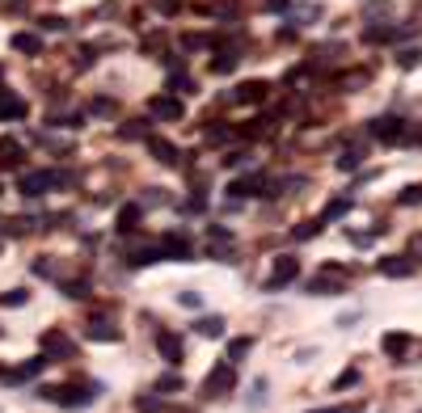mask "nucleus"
Wrapping results in <instances>:
<instances>
[{"mask_svg": "<svg viewBox=\"0 0 422 413\" xmlns=\"http://www.w3.org/2000/svg\"><path fill=\"white\" fill-rule=\"evenodd\" d=\"M42 397L55 401V405H63V409H80V405H93V401L101 397V384H89V388H80V384H59V388H42Z\"/></svg>", "mask_w": 422, "mask_h": 413, "instance_id": "f257e3e1", "label": "nucleus"}, {"mask_svg": "<svg viewBox=\"0 0 422 413\" xmlns=\"http://www.w3.org/2000/svg\"><path fill=\"white\" fill-rule=\"evenodd\" d=\"M300 279V258H292V253H279L275 258V266H271V274H266V283H262V291H283L287 283H296Z\"/></svg>", "mask_w": 422, "mask_h": 413, "instance_id": "f03ea898", "label": "nucleus"}, {"mask_svg": "<svg viewBox=\"0 0 422 413\" xmlns=\"http://www.w3.org/2000/svg\"><path fill=\"white\" fill-rule=\"evenodd\" d=\"M237 388V363H216L203 380V397H224Z\"/></svg>", "mask_w": 422, "mask_h": 413, "instance_id": "7ed1b4c3", "label": "nucleus"}, {"mask_svg": "<svg viewBox=\"0 0 422 413\" xmlns=\"http://www.w3.org/2000/svg\"><path fill=\"white\" fill-rule=\"evenodd\" d=\"M368 131H372L376 139H385V144H402V139L410 135V122H406V118H397V114H380V118H372V122H368Z\"/></svg>", "mask_w": 422, "mask_h": 413, "instance_id": "20e7f679", "label": "nucleus"}, {"mask_svg": "<svg viewBox=\"0 0 422 413\" xmlns=\"http://www.w3.org/2000/svg\"><path fill=\"white\" fill-rule=\"evenodd\" d=\"M55 186H63V177L55 173V169H34V173H21V194L30 198H38V194H46V190H55Z\"/></svg>", "mask_w": 422, "mask_h": 413, "instance_id": "39448f33", "label": "nucleus"}, {"mask_svg": "<svg viewBox=\"0 0 422 413\" xmlns=\"http://www.w3.org/2000/svg\"><path fill=\"white\" fill-rule=\"evenodd\" d=\"M148 114H152V118L182 122V118H186V106H182V97H173V93H161V97H152V101H148Z\"/></svg>", "mask_w": 422, "mask_h": 413, "instance_id": "423d86ee", "label": "nucleus"}, {"mask_svg": "<svg viewBox=\"0 0 422 413\" xmlns=\"http://www.w3.org/2000/svg\"><path fill=\"white\" fill-rule=\"evenodd\" d=\"M148 152H152V160H156V165H165V169H178V165H182V148H178L173 139L152 135V139H148Z\"/></svg>", "mask_w": 422, "mask_h": 413, "instance_id": "0eeeda50", "label": "nucleus"}, {"mask_svg": "<svg viewBox=\"0 0 422 413\" xmlns=\"http://www.w3.org/2000/svg\"><path fill=\"white\" fill-rule=\"evenodd\" d=\"M42 355H46V363H51V359H76V346H72L59 329H46V333H42Z\"/></svg>", "mask_w": 422, "mask_h": 413, "instance_id": "6e6552de", "label": "nucleus"}, {"mask_svg": "<svg viewBox=\"0 0 422 413\" xmlns=\"http://www.w3.org/2000/svg\"><path fill=\"white\" fill-rule=\"evenodd\" d=\"M156 350H161V359H165L169 367H178V363L186 359V350H182V338H178L173 329H161V333H156Z\"/></svg>", "mask_w": 422, "mask_h": 413, "instance_id": "1a4fd4ad", "label": "nucleus"}, {"mask_svg": "<svg viewBox=\"0 0 422 413\" xmlns=\"http://www.w3.org/2000/svg\"><path fill=\"white\" fill-rule=\"evenodd\" d=\"M266 97H271V84H266V80H245V84H237V93H232L237 106H258V101H266Z\"/></svg>", "mask_w": 422, "mask_h": 413, "instance_id": "9d476101", "label": "nucleus"}, {"mask_svg": "<svg viewBox=\"0 0 422 413\" xmlns=\"http://www.w3.org/2000/svg\"><path fill=\"white\" fill-rule=\"evenodd\" d=\"M161 258H169V262H190L194 249H190V241H186L182 232H169V236L161 241Z\"/></svg>", "mask_w": 422, "mask_h": 413, "instance_id": "9b49d317", "label": "nucleus"}, {"mask_svg": "<svg viewBox=\"0 0 422 413\" xmlns=\"http://www.w3.org/2000/svg\"><path fill=\"white\" fill-rule=\"evenodd\" d=\"M85 338H89V342H123V329H118L114 321H106V317H101V321L93 317V321L85 325Z\"/></svg>", "mask_w": 422, "mask_h": 413, "instance_id": "f8f14e48", "label": "nucleus"}, {"mask_svg": "<svg viewBox=\"0 0 422 413\" xmlns=\"http://www.w3.org/2000/svg\"><path fill=\"white\" fill-rule=\"evenodd\" d=\"M414 270H418L414 258H402V253H397V258H380V274H385V279H410Z\"/></svg>", "mask_w": 422, "mask_h": 413, "instance_id": "ddd939ff", "label": "nucleus"}, {"mask_svg": "<svg viewBox=\"0 0 422 413\" xmlns=\"http://www.w3.org/2000/svg\"><path fill=\"white\" fill-rule=\"evenodd\" d=\"M380 350L393 359V363H402L406 355H410V333H402V329H393V333H385V342H380Z\"/></svg>", "mask_w": 422, "mask_h": 413, "instance_id": "4468645a", "label": "nucleus"}, {"mask_svg": "<svg viewBox=\"0 0 422 413\" xmlns=\"http://www.w3.org/2000/svg\"><path fill=\"white\" fill-rule=\"evenodd\" d=\"M351 207H355V198H351V194H338V198H330V203H325V211H321L317 220H321V224L347 220V215H351Z\"/></svg>", "mask_w": 422, "mask_h": 413, "instance_id": "2eb2a0df", "label": "nucleus"}, {"mask_svg": "<svg viewBox=\"0 0 422 413\" xmlns=\"http://www.w3.org/2000/svg\"><path fill=\"white\" fill-rule=\"evenodd\" d=\"M309 296H342V283L334 279V270H321V274L309 283Z\"/></svg>", "mask_w": 422, "mask_h": 413, "instance_id": "dca6fc26", "label": "nucleus"}, {"mask_svg": "<svg viewBox=\"0 0 422 413\" xmlns=\"http://www.w3.org/2000/svg\"><path fill=\"white\" fill-rule=\"evenodd\" d=\"M397 38H402V25H368L364 30V42H376V46L380 42H397Z\"/></svg>", "mask_w": 422, "mask_h": 413, "instance_id": "f3484780", "label": "nucleus"}, {"mask_svg": "<svg viewBox=\"0 0 422 413\" xmlns=\"http://www.w3.org/2000/svg\"><path fill=\"white\" fill-rule=\"evenodd\" d=\"M42 367H46V355H34V359H25V363H21V367H17L13 376H8V384H21V380H34V376H38Z\"/></svg>", "mask_w": 422, "mask_h": 413, "instance_id": "a211bd4d", "label": "nucleus"}, {"mask_svg": "<svg viewBox=\"0 0 422 413\" xmlns=\"http://www.w3.org/2000/svg\"><path fill=\"white\" fill-rule=\"evenodd\" d=\"M21 114H25V101H21L17 93L0 89V122H4V118H21Z\"/></svg>", "mask_w": 422, "mask_h": 413, "instance_id": "6ab92c4d", "label": "nucleus"}, {"mask_svg": "<svg viewBox=\"0 0 422 413\" xmlns=\"http://www.w3.org/2000/svg\"><path fill=\"white\" fill-rule=\"evenodd\" d=\"M190 329H194L199 338H224V317H199Z\"/></svg>", "mask_w": 422, "mask_h": 413, "instance_id": "aec40b11", "label": "nucleus"}, {"mask_svg": "<svg viewBox=\"0 0 422 413\" xmlns=\"http://www.w3.org/2000/svg\"><path fill=\"white\" fill-rule=\"evenodd\" d=\"M13 51H21V55H38V51H42V38L30 34V30H21V34H13Z\"/></svg>", "mask_w": 422, "mask_h": 413, "instance_id": "412c9836", "label": "nucleus"}, {"mask_svg": "<svg viewBox=\"0 0 422 413\" xmlns=\"http://www.w3.org/2000/svg\"><path fill=\"white\" fill-rule=\"evenodd\" d=\"M21 165V144L17 139H0V169H17Z\"/></svg>", "mask_w": 422, "mask_h": 413, "instance_id": "4be33fe9", "label": "nucleus"}, {"mask_svg": "<svg viewBox=\"0 0 422 413\" xmlns=\"http://www.w3.org/2000/svg\"><path fill=\"white\" fill-rule=\"evenodd\" d=\"M359 165H364V148H347V152L334 160V169H338V173H355Z\"/></svg>", "mask_w": 422, "mask_h": 413, "instance_id": "5701e85b", "label": "nucleus"}, {"mask_svg": "<svg viewBox=\"0 0 422 413\" xmlns=\"http://www.w3.org/2000/svg\"><path fill=\"white\" fill-rule=\"evenodd\" d=\"M249 350H254V338H232V342H228V350H224V363H241Z\"/></svg>", "mask_w": 422, "mask_h": 413, "instance_id": "b1692460", "label": "nucleus"}, {"mask_svg": "<svg viewBox=\"0 0 422 413\" xmlns=\"http://www.w3.org/2000/svg\"><path fill=\"white\" fill-rule=\"evenodd\" d=\"M237 59H241L237 51H220V55L211 59V72H216V76H228V72H237Z\"/></svg>", "mask_w": 422, "mask_h": 413, "instance_id": "393cba45", "label": "nucleus"}, {"mask_svg": "<svg viewBox=\"0 0 422 413\" xmlns=\"http://www.w3.org/2000/svg\"><path fill=\"white\" fill-rule=\"evenodd\" d=\"M59 291H63L68 300H85V296H89V279H63Z\"/></svg>", "mask_w": 422, "mask_h": 413, "instance_id": "a878e982", "label": "nucleus"}, {"mask_svg": "<svg viewBox=\"0 0 422 413\" xmlns=\"http://www.w3.org/2000/svg\"><path fill=\"white\" fill-rule=\"evenodd\" d=\"M271 131H275V118H254L249 127H241L245 139H258V135H271Z\"/></svg>", "mask_w": 422, "mask_h": 413, "instance_id": "bb28decb", "label": "nucleus"}, {"mask_svg": "<svg viewBox=\"0 0 422 413\" xmlns=\"http://www.w3.org/2000/svg\"><path fill=\"white\" fill-rule=\"evenodd\" d=\"M321 228H325L321 220H304V224L292 228V236H296V241H313V236H321Z\"/></svg>", "mask_w": 422, "mask_h": 413, "instance_id": "cd10ccee", "label": "nucleus"}, {"mask_svg": "<svg viewBox=\"0 0 422 413\" xmlns=\"http://www.w3.org/2000/svg\"><path fill=\"white\" fill-rule=\"evenodd\" d=\"M173 393H182V376L178 371H169V376L156 380V397H173Z\"/></svg>", "mask_w": 422, "mask_h": 413, "instance_id": "c85d7f7f", "label": "nucleus"}, {"mask_svg": "<svg viewBox=\"0 0 422 413\" xmlns=\"http://www.w3.org/2000/svg\"><path fill=\"white\" fill-rule=\"evenodd\" d=\"M139 228V207H123L118 211V232H135Z\"/></svg>", "mask_w": 422, "mask_h": 413, "instance_id": "c756f323", "label": "nucleus"}, {"mask_svg": "<svg viewBox=\"0 0 422 413\" xmlns=\"http://www.w3.org/2000/svg\"><path fill=\"white\" fill-rule=\"evenodd\" d=\"M359 380H364V376H359V367H347V371L334 380V393H347V388H355Z\"/></svg>", "mask_w": 422, "mask_h": 413, "instance_id": "7c9ffc66", "label": "nucleus"}, {"mask_svg": "<svg viewBox=\"0 0 422 413\" xmlns=\"http://www.w3.org/2000/svg\"><path fill=\"white\" fill-rule=\"evenodd\" d=\"M25 300H30V291H25V287H13V291L0 296V308H21Z\"/></svg>", "mask_w": 422, "mask_h": 413, "instance_id": "2f4dec72", "label": "nucleus"}, {"mask_svg": "<svg viewBox=\"0 0 422 413\" xmlns=\"http://www.w3.org/2000/svg\"><path fill=\"white\" fill-rule=\"evenodd\" d=\"M397 203H402V207H418V203H422V182H414V186H406V190L397 194Z\"/></svg>", "mask_w": 422, "mask_h": 413, "instance_id": "473e14b6", "label": "nucleus"}, {"mask_svg": "<svg viewBox=\"0 0 422 413\" xmlns=\"http://www.w3.org/2000/svg\"><path fill=\"white\" fill-rule=\"evenodd\" d=\"M148 122H152V118H135V122H127V127H123L118 135H123V139H139V135L148 131Z\"/></svg>", "mask_w": 422, "mask_h": 413, "instance_id": "72a5a7b5", "label": "nucleus"}, {"mask_svg": "<svg viewBox=\"0 0 422 413\" xmlns=\"http://www.w3.org/2000/svg\"><path fill=\"white\" fill-rule=\"evenodd\" d=\"M418 55H422V51H414V46H410V51H402V55H397V68H402V72H410V68L418 63Z\"/></svg>", "mask_w": 422, "mask_h": 413, "instance_id": "f704fd0d", "label": "nucleus"}, {"mask_svg": "<svg viewBox=\"0 0 422 413\" xmlns=\"http://www.w3.org/2000/svg\"><path fill=\"white\" fill-rule=\"evenodd\" d=\"M161 401H165V397H139L135 409H139V413H156V409H161Z\"/></svg>", "mask_w": 422, "mask_h": 413, "instance_id": "c9c22d12", "label": "nucleus"}, {"mask_svg": "<svg viewBox=\"0 0 422 413\" xmlns=\"http://www.w3.org/2000/svg\"><path fill=\"white\" fill-rule=\"evenodd\" d=\"M38 25H42V30H68V21H63V17H55V13L38 17Z\"/></svg>", "mask_w": 422, "mask_h": 413, "instance_id": "e433bc0d", "label": "nucleus"}, {"mask_svg": "<svg viewBox=\"0 0 422 413\" xmlns=\"http://www.w3.org/2000/svg\"><path fill=\"white\" fill-rule=\"evenodd\" d=\"M178 304H182V308H203V296H199V291H182Z\"/></svg>", "mask_w": 422, "mask_h": 413, "instance_id": "4c0bfd02", "label": "nucleus"}, {"mask_svg": "<svg viewBox=\"0 0 422 413\" xmlns=\"http://www.w3.org/2000/svg\"><path fill=\"white\" fill-rule=\"evenodd\" d=\"M224 165H228V169H241V165H249V152H228Z\"/></svg>", "mask_w": 422, "mask_h": 413, "instance_id": "58836bf2", "label": "nucleus"}, {"mask_svg": "<svg viewBox=\"0 0 422 413\" xmlns=\"http://www.w3.org/2000/svg\"><path fill=\"white\" fill-rule=\"evenodd\" d=\"M266 397V380H254V393H249V405H262Z\"/></svg>", "mask_w": 422, "mask_h": 413, "instance_id": "ea45409f", "label": "nucleus"}, {"mask_svg": "<svg viewBox=\"0 0 422 413\" xmlns=\"http://www.w3.org/2000/svg\"><path fill=\"white\" fill-rule=\"evenodd\" d=\"M309 413H364V401H355V405H338V409H309Z\"/></svg>", "mask_w": 422, "mask_h": 413, "instance_id": "a19ab883", "label": "nucleus"}, {"mask_svg": "<svg viewBox=\"0 0 422 413\" xmlns=\"http://www.w3.org/2000/svg\"><path fill=\"white\" fill-rule=\"evenodd\" d=\"M110 110H114V101H110V97H97V101H93V114H110Z\"/></svg>", "mask_w": 422, "mask_h": 413, "instance_id": "79ce46f5", "label": "nucleus"}, {"mask_svg": "<svg viewBox=\"0 0 422 413\" xmlns=\"http://www.w3.org/2000/svg\"><path fill=\"white\" fill-rule=\"evenodd\" d=\"M34 274H42V279H46V274H55V266H51L46 258H38V262H34Z\"/></svg>", "mask_w": 422, "mask_h": 413, "instance_id": "37998d69", "label": "nucleus"}, {"mask_svg": "<svg viewBox=\"0 0 422 413\" xmlns=\"http://www.w3.org/2000/svg\"><path fill=\"white\" fill-rule=\"evenodd\" d=\"M271 13H292V0H266Z\"/></svg>", "mask_w": 422, "mask_h": 413, "instance_id": "c03bdc74", "label": "nucleus"}, {"mask_svg": "<svg viewBox=\"0 0 422 413\" xmlns=\"http://www.w3.org/2000/svg\"><path fill=\"white\" fill-rule=\"evenodd\" d=\"M156 8H165V13H173V8H178V0H156Z\"/></svg>", "mask_w": 422, "mask_h": 413, "instance_id": "a18cd8bd", "label": "nucleus"}]
</instances>
